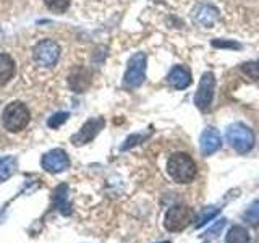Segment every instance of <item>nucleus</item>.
I'll use <instances>...</instances> for the list:
<instances>
[{
    "label": "nucleus",
    "instance_id": "nucleus-1",
    "mask_svg": "<svg viewBox=\"0 0 259 243\" xmlns=\"http://www.w3.org/2000/svg\"><path fill=\"white\" fill-rule=\"evenodd\" d=\"M167 172L177 183H190L196 177L198 169L188 154L175 152L167 162Z\"/></svg>",
    "mask_w": 259,
    "mask_h": 243
},
{
    "label": "nucleus",
    "instance_id": "nucleus-2",
    "mask_svg": "<svg viewBox=\"0 0 259 243\" xmlns=\"http://www.w3.org/2000/svg\"><path fill=\"white\" fill-rule=\"evenodd\" d=\"M225 138H227V143L240 154L249 152L254 148V143H256L253 130L246 127L245 124H240V122L232 124L229 128H227Z\"/></svg>",
    "mask_w": 259,
    "mask_h": 243
},
{
    "label": "nucleus",
    "instance_id": "nucleus-3",
    "mask_svg": "<svg viewBox=\"0 0 259 243\" xmlns=\"http://www.w3.org/2000/svg\"><path fill=\"white\" fill-rule=\"evenodd\" d=\"M2 124L5 127V130L12 133L21 132V130L26 128V125L29 124V110L23 102H12L8 104L4 115H2Z\"/></svg>",
    "mask_w": 259,
    "mask_h": 243
},
{
    "label": "nucleus",
    "instance_id": "nucleus-4",
    "mask_svg": "<svg viewBox=\"0 0 259 243\" xmlns=\"http://www.w3.org/2000/svg\"><path fill=\"white\" fill-rule=\"evenodd\" d=\"M146 65H148V55L144 52L135 54L128 60V67L123 76V85L128 89L140 88L146 79Z\"/></svg>",
    "mask_w": 259,
    "mask_h": 243
},
{
    "label": "nucleus",
    "instance_id": "nucleus-5",
    "mask_svg": "<svg viewBox=\"0 0 259 243\" xmlns=\"http://www.w3.org/2000/svg\"><path fill=\"white\" fill-rule=\"evenodd\" d=\"M214 93H215V76L214 73L206 71L199 79L198 91L194 94V104L202 112H207L212 107L214 102Z\"/></svg>",
    "mask_w": 259,
    "mask_h": 243
},
{
    "label": "nucleus",
    "instance_id": "nucleus-6",
    "mask_svg": "<svg viewBox=\"0 0 259 243\" xmlns=\"http://www.w3.org/2000/svg\"><path fill=\"white\" fill-rule=\"evenodd\" d=\"M193 221V213L186 206H172L165 214L164 225L168 232H180Z\"/></svg>",
    "mask_w": 259,
    "mask_h": 243
},
{
    "label": "nucleus",
    "instance_id": "nucleus-7",
    "mask_svg": "<svg viewBox=\"0 0 259 243\" xmlns=\"http://www.w3.org/2000/svg\"><path fill=\"white\" fill-rule=\"evenodd\" d=\"M60 57V47L59 44L52 39H46L40 40V43L34 47V60L42 65V67L51 68L59 62Z\"/></svg>",
    "mask_w": 259,
    "mask_h": 243
},
{
    "label": "nucleus",
    "instance_id": "nucleus-8",
    "mask_svg": "<svg viewBox=\"0 0 259 243\" xmlns=\"http://www.w3.org/2000/svg\"><path fill=\"white\" fill-rule=\"evenodd\" d=\"M40 164H42V169L49 174H60L68 169L70 159L63 149H52L44 154L42 159H40Z\"/></svg>",
    "mask_w": 259,
    "mask_h": 243
},
{
    "label": "nucleus",
    "instance_id": "nucleus-9",
    "mask_svg": "<svg viewBox=\"0 0 259 243\" xmlns=\"http://www.w3.org/2000/svg\"><path fill=\"white\" fill-rule=\"evenodd\" d=\"M104 118L102 117H97V118H91L88 120L86 124L81 127V130L71 136V143L75 146H81V144H86V143H91L94 138L99 135V132L104 128Z\"/></svg>",
    "mask_w": 259,
    "mask_h": 243
},
{
    "label": "nucleus",
    "instance_id": "nucleus-10",
    "mask_svg": "<svg viewBox=\"0 0 259 243\" xmlns=\"http://www.w3.org/2000/svg\"><path fill=\"white\" fill-rule=\"evenodd\" d=\"M193 18L199 26L212 28L219 20V10L210 4H199L193 12Z\"/></svg>",
    "mask_w": 259,
    "mask_h": 243
},
{
    "label": "nucleus",
    "instance_id": "nucleus-11",
    "mask_svg": "<svg viewBox=\"0 0 259 243\" xmlns=\"http://www.w3.org/2000/svg\"><path fill=\"white\" fill-rule=\"evenodd\" d=\"M199 143H201L202 156H210V154H214L215 151L221 149V146H222L221 133H219L215 128L207 127L204 132H202Z\"/></svg>",
    "mask_w": 259,
    "mask_h": 243
},
{
    "label": "nucleus",
    "instance_id": "nucleus-12",
    "mask_svg": "<svg viewBox=\"0 0 259 243\" xmlns=\"http://www.w3.org/2000/svg\"><path fill=\"white\" fill-rule=\"evenodd\" d=\"M191 71L183 67V65H175V67L168 71L167 75V83L178 89V91H182V89H186L190 85H191Z\"/></svg>",
    "mask_w": 259,
    "mask_h": 243
},
{
    "label": "nucleus",
    "instance_id": "nucleus-13",
    "mask_svg": "<svg viewBox=\"0 0 259 243\" xmlns=\"http://www.w3.org/2000/svg\"><path fill=\"white\" fill-rule=\"evenodd\" d=\"M91 85V71L88 68H76L71 71L68 78V86L75 93H83Z\"/></svg>",
    "mask_w": 259,
    "mask_h": 243
},
{
    "label": "nucleus",
    "instance_id": "nucleus-14",
    "mask_svg": "<svg viewBox=\"0 0 259 243\" xmlns=\"http://www.w3.org/2000/svg\"><path fill=\"white\" fill-rule=\"evenodd\" d=\"M54 206L60 211L63 216H68L71 213L70 205H68V185H59L54 190Z\"/></svg>",
    "mask_w": 259,
    "mask_h": 243
},
{
    "label": "nucleus",
    "instance_id": "nucleus-15",
    "mask_svg": "<svg viewBox=\"0 0 259 243\" xmlns=\"http://www.w3.org/2000/svg\"><path fill=\"white\" fill-rule=\"evenodd\" d=\"M15 75V62L10 55L0 54V86H5Z\"/></svg>",
    "mask_w": 259,
    "mask_h": 243
},
{
    "label": "nucleus",
    "instance_id": "nucleus-16",
    "mask_svg": "<svg viewBox=\"0 0 259 243\" xmlns=\"http://www.w3.org/2000/svg\"><path fill=\"white\" fill-rule=\"evenodd\" d=\"M16 170V159L13 156H7L0 159V182L8 180Z\"/></svg>",
    "mask_w": 259,
    "mask_h": 243
},
{
    "label": "nucleus",
    "instance_id": "nucleus-17",
    "mask_svg": "<svg viewBox=\"0 0 259 243\" xmlns=\"http://www.w3.org/2000/svg\"><path fill=\"white\" fill-rule=\"evenodd\" d=\"M227 243H249V235L241 225H233L227 233Z\"/></svg>",
    "mask_w": 259,
    "mask_h": 243
},
{
    "label": "nucleus",
    "instance_id": "nucleus-18",
    "mask_svg": "<svg viewBox=\"0 0 259 243\" xmlns=\"http://www.w3.org/2000/svg\"><path fill=\"white\" fill-rule=\"evenodd\" d=\"M240 71L243 75H246L249 79L253 81H259V60H253V62H245L240 65Z\"/></svg>",
    "mask_w": 259,
    "mask_h": 243
},
{
    "label": "nucleus",
    "instance_id": "nucleus-19",
    "mask_svg": "<svg viewBox=\"0 0 259 243\" xmlns=\"http://www.w3.org/2000/svg\"><path fill=\"white\" fill-rule=\"evenodd\" d=\"M245 221L248 224H259V199L251 205L245 213Z\"/></svg>",
    "mask_w": 259,
    "mask_h": 243
},
{
    "label": "nucleus",
    "instance_id": "nucleus-20",
    "mask_svg": "<svg viewBox=\"0 0 259 243\" xmlns=\"http://www.w3.org/2000/svg\"><path fill=\"white\" fill-rule=\"evenodd\" d=\"M146 138H148V135H143V133H135V135H130L126 140H125V143L121 144V151H128V149H132L133 146H136V144H140V143H143Z\"/></svg>",
    "mask_w": 259,
    "mask_h": 243
},
{
    "label": "nucleus",
    "instance_id": "nucleus-21",
    "mask_svg": "<svg viewBox=\"0 0 259 243\" xmlns=\"http://www.w3.org/2000/svg\"><path fill=\"white\" fill-rule=\"evenodd\" d=\"M219 211H221L219 208H206L204 211H202V214L198 217V222H196V227H198V229H199V227L204 225V224H207V222L210 221V219H214V217L219 214Z\"/></svg>",
    "mask_w": 259,
    "mask_h": 243
},
{
    "label": "nucleus",
    "instance_id": "nucleus-22",
    "mask_svg": "<svg viewBox=\"0 0 259 243\" xmlns=\"http://www.w3.org/2000/svg\"><path fill=\"white\" fill-rule=\"evenodd\" d=\"M210 44L217 49H232V51H240L241 49V44L237 43V40H227V39H214Z\"/></svg>",
    "mask_w": 259,
    "mask_h": 243
},
{
    "label": "nucleus",
    "instance_id": "nucleus-23",
    "mask_svg": "<svg viewBox=\"0 0 259 243\" xmlns=\"http://www.w3.org/2000/svg\"><path fill=\"white\" fill-rule=\"evenodd\" d=\"M68 113L67 112H57V113H54V115L47 120V125L51 127V128H59V127H62L65 122L68 120Z\"/></svg>",
    "mask_w": 259,
    "mask_h": 243
},
{
    "label": "nucleus",
    "instance_id": "nucleus-24",
    "mask_svg": "<svg viewBox=\"0 0 259 243\" xmlns=\"http://www.w3.org/2000/svg\"><path fill=\"white\" fill-rule=\"evenodd\" d=\"M44 2L52 12H59V13L65 12L70 5V0H44Z\"/></svg>",
    "mask_w": 259,
    "mask_h": 243
},
{
    "label": "nucleus",
    "instance_id": "nucleus-25",
    "mask_svg": "<svg viewBox=\"0 0 259 243\" xmlns=\"http://www.w3.org/2000/svg\"><path fill=\"white\" fill-rule=\"evenodd\" d=\"M225 227V219H219L217 221V224H214L210 229L206 232V237H217L219 235V232H221L222 229Z\"/></svg>",
    "mask_w": 259,
    "mask_h": 243
},
{
    "label": "nucleus",
    "instance_id": "nucleus-26",
    "mask_svg": "<svg viewBox=\"0 0 259 243\" xmlns=\"http://www.w3.org/2000/svg\"><path fill=\"white\" fill-rule=\"evenodd\" d=\"M159 243H170V241H159Z\"/></svg>",
    "mask_w": 259,
    "mask_h": 243
}]
</instances>
